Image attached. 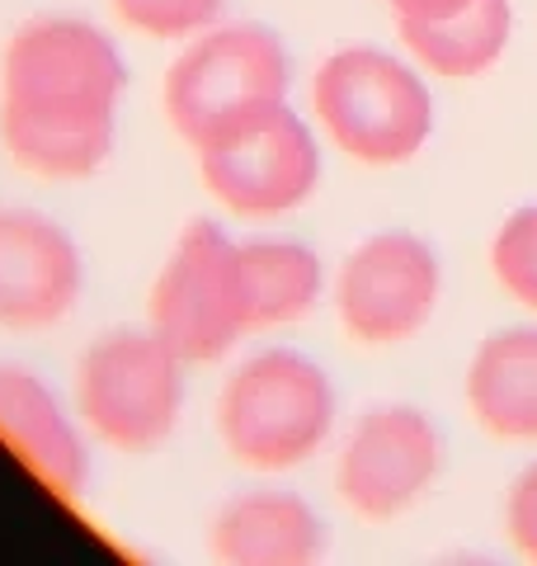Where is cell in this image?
<instances>
[{
	"instance_id": "15",
	"label": "cell",
	"mask_w": 537,
	"mask_h": 566,
	"mask_svg": "<svg viewBox=\"0 0 537 566\" xmlns=\"http://www.w3.org/2000/svg\"><path fill=\"white\" fill-rule=\"evenodd\" d=\"M514 39V6L509 0H476V6L448 14L439 24L401 29L406 52L424 71L448 81H472L481 71H491Z\"/></svg>"
},
{
	"instance_id": "16",
	"label": "cell",
	"mask_w": 537,
	"mask_h": 566,
	"mask_svg": "<svg viewBox=\"0 0 537 566\" xmlns=\"http://www.w3.org/2000/svg\"><path fill=\"white\" fill-rule=\"evenodd\" d=\"M491 270L518 307L537 312V203L514 208L491 241Z\"/></svg>"
},
{
	"instance_id": "8",
	"label": "cell",
	"mask_w": 537,
	"mask_h": 566,
	"mask_svg": "<svg viewBox=\"0 0 537 566\" xmlns=\"http://www.w3.org/2000/svg\"><path fill=\"white\" fill-rule=\"evenodd\" d=\"M443 297V260L415 232H378L335 274V312L358 345H401L429 326Z\"/></svg>"
},
{
	"instance_id": "14",
	"label": "cell",
	"mask_w": 537,
	"mask_h": 566,
	"mask_svg": "<svg viewBox=\"0 0 537 566\" xmlns=\"http://www.w3.org/2000/svg\"><path fill=\"white\" fill-rule=\"evenodd\" d=\"M241 274L250 297V331L302 322L326 293V264L307 241L260 237L241 241Z\"/></svg>"
},
{
	"instance_id": "5",
	"label": "cell",
	"mask_w": 537,
	"mask_h": 566,
	"mask_svg": "<svg viewBox=\"0 0 537 566\" xmlns=\"http://www.w3.org/2000/svg\"><path fill=\"white\" fill-rule=\"evenodd\" d=\"M185 359L147 331H109L76 364V416L90 439L118 453L170 444L185 420Z\"/></svg>"
},
{
	"instance_id": "1",
	"label": "cell",
	"mask_w": 537,
	"mask_h": 566,
	"mask_svg": "<svg viewBox=\"0 0 537 566\" xmlns=\"http://www.w3.org/2000/svg\"><path fill=\"white\" fill-rule=\"evenodd\" d=\"M123 91V52L95 20L39 14L0 52V142L39 180H90L114 156Z\"/></svg>"
},
{
	"instance_id": "18",
	"label": "cell",
	"mask_w": 537,
	"mask_h": 566,
	"mask_svg": "<svg viewBox=\"0 0 537 566\" xmlns=\"http://www.w3.org/2000/svg\"><path fill=\"white\" fill-rule=\"evenodd\" d=\"M505 534L514 543L518 557L537 562V463H528L518 472V482L509 486L505 501Z\"/></svg>"
},
{
	"instance_id": "19",
	"label": "cell",
	"mask_w": 537,
	"mask_h": 566,
	"mask_svg": "<svg viewBox=\"0 0 537 566\" xmlns=\"http://www.w3.org/2000/svg\"><path fill=\"white\" fill-rule=\"evenodd\" d=\"M391 14H397V33L401 29H420V24H439L448 14L476 6V0H387Z\"/></svg>"
},
{
	"instance_id": "10",
	"label": "cell",
	"mask_w": 537,
	"mask_h": 566,
	"mask_svg": "<svg viewBox=\"0 0 537 566\" xmlns=\"http://www.w3.org/2000/svg\"><path fill=\"white\" fill-rule=\"evenodd\" d=\"M85 293L76 237L48 212L0 208V331H52Z\"/></svg>"
},
{
	"instance_id": "4",
	"label": "cell",
	"mask_w": 537,
	"mask_h": 566,
	"mask_svg": "<svg viewBox=\"0 0 537 566\" xmlns=\"http://www.w3.org/2000/svg\"><path fill=\"white\" fill-rule=\"evenodd\" d=\"M312 114L349 161L406 166L434 133V95L415 62L387 48H339L312 76Z\"/></svg>"
},
{
	"instance_id": "17",
	"label": "cell",
	"mask_w": 537,
	"mask_h": 566,
	"mask_svg": "<svg viewBox=\"0 0 537 566\" xmlns=\"http://www.w3.org/2000/svg\"><path fill=\"white\" fill-rule=\"evenodd\" d=\"M118 24L147 39L175 43V39H193L222 20L227 0H109Z\"/></svg>"
},
{
	"instance_id": "6",
	"label": "cell",
	"mask_w": 537,
	"mask_h": 566,
	"mask_svg": "<svg viewBox=\"0 0 537 566\" xmlns=\"http://www.w3.org/2000/svg\"><path fill=\"white\" fill-rule=\"evenodd\" d=\"M147 322L189 368L227 359L250 335L241 241L212 218H193L151 283Z\"/></svg>"
},
{
	"instance_id": "13",
	"label": "cell",
	"mask_w": 537,
	"mask_h": 566,
	"mask_svg": "<svg viewBox=\"0 0 537 566\" xmlns=\"http://www.w3.org/2000/svg\"><path fill=\"white\" fill-rule=\"evenodd\" d=\"M472 420L499 444H537V326L495 331L462 378Z\"/></svg>"
},
{
	"instance_id": "3",
	"label": "cell",
	"mask_w": 537,
	"mask_h": 566,
	"mask_svg": "<svg viewBox=\"0 0 537 566\" xmlns=\"http://www.w3.org/2000/svg\"><path fill=\"white\" fill-rule=\"evenodd\" d=\"M335 382L302 349H264L231 368L218 397V434L241 468L293 472L330 444Z\"/></svg>"
},
{
	"instance_id": "12",
	"label": "cell",
	"mask_w": 537,
	"mask_h": 566,
	"mask_svg": "<svg viewBox=\"0 0 537 566\" xmlns=\"http://www.w3.org/2000/svg\"><path fill=\"white\" fill-rule=\"evenodd\" d=\"M208 557L227 566H316L330 557V528L297 491H245L212 515Z\"/></svg>"
},
{
	"instance_id": "2",
	"label": "cell",
	"mask_w": 537,
	"mask_h": 566,
	"mask_svg": "<svg viewBox=\"0 0 537 566\" xmlns=\"http://www.w3.org/2000/svg\"><path fill=\"white\" fill-rule=\"evenodd\" d=\"M293 57L264 24H212L193 33L185 52L166 66L160 104L170 128L193 151L227 147L260 118L288 104Z\"/></svg>"
},
{
	"instance_id": "9",
	"label": "cell",
	"mask_w": 537,
	"mask_h": 566,
	"mask_svg": "<svg viewBox=\"0 0 537 566\" xmlns=\"http://www.w3.org/2000/svg\"><path fill=\"white\" fill-rule=\"evenodd\" d=\"M203 189L218 199L231 218L274 222L288 218L320 185V142L307 118L288 104L260 118L250 133L231 137L227 147L199 151Z\"/></svg>"
},
{
	"instance_id": "7",
	"label": "cell",
	"mask_w": 537,
	"mask_h": 566,
	"mask_svg": "<svg viewBox=\"0 0 537 566\" xmlns=\"http://www.w3.org/2000/svg\"><path fill=\"white\" fill-rule=\"evenodd\" d=\"M443 434L420 406L387 401L364 411L339 444L335 486L358 520L387 524L415 510L443 476Z\"/></svg>"
},
{
	"instance_id": "11",
	"label": "cell",
	"mask_w": 537,
	"mask_h": 566,
	"mask_svg": "<svg viewBox=\"0 0 537 566\" xmlns=\"http://www.w3.org/2000/svg\"><path fill=\"white\" fill-rule=\"evenodd\" d=\"M0 444L62 501H76L90 486L85 424L33 368L0 364Z\"/></svg>"
}]
</instances>
